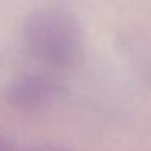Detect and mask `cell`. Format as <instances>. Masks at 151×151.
<instances>
[{"label":"cell","mask_w":151,"mask_h":151,"mask_svg":"<svg viewBox=\"0 0 151 151\" xmlns=\"http://www.w3.org/2000/svg\"><path fill=\"white\" fill-rule=\"evenodd\" d=\"M0 151H28V150H21V148H18L13 141H10L5 135L0 133Z\"/></svg>","instance_id":"obj_3"},{"label":"cell","mask_w":151,"mask_h":151,"mask_svg":"<svg viewBox=\"0 0 151 151\" xmlns=\"http://www.w3.org/2000/svg\"><path fill=\"white\" fill-rule=\"evenodd\" d=\"M23 41L28 52L50 68H70L83 55L81 28L63 8L46 7L33 12L23 24Z\"/></svg>","instance_id":"obj_1"},{"label":"cell","mask_w":151,"mask_h":151,"mask_svg":"<svg viewBox=\"0 0 151 151\" xmlns=\"http://www.w3.org/2000/svg\"><path fill=\"white\" fill-rule=\"evenodd\" d=\"M31 151H68V150L59 148V146H41V148H36V150H31Z\"/></svg>","instance_id":"obj_4"},{"label":"cell","mask_w":151,"mask_h":151,"mask_svg":"<svg viewBox=\"0 0 151 151\" xmlns=\"http://www.w3.org/2000/svg\"><path fill=\"white\" fill-rule=\"evenodd\" d=\"M62 86L52 76L44 73H29L15 80L7 89V101L20 111H37L50 106L59 94Z\"/></svg>","instance_id":"obj_2"}]
</instances>
